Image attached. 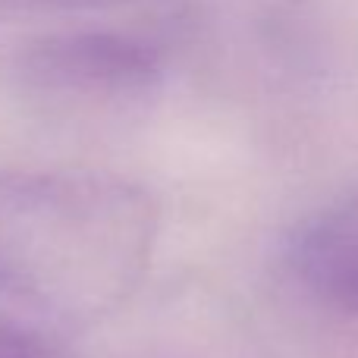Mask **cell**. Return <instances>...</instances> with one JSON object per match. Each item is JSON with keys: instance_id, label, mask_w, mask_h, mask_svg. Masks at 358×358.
Returning <instances> with one entry per match:
<instances>
[{"instance_id": "3", "label": "cell", "mask_w": 358, "mask_h": 358, "mask_svg": "<svg viewBox=\"0 0 358 358\" xmlns=\"http://www.w3.org/2000/svg\"><path fill=\"white\" fill-rule=\"evenodd\" d=\"M286 264L311 299L358 315V189L311 214L289 236Z\"/></svg>"}, {"instance_id": "4", "label": "cell", "mask_w": 358, "mask_h": 358, "mask_svg": "<svg viewBox=\"0 0 358 358\" xmlns=\"http://www.w3.org/2000/svg\"><path fill=\"white\" fill-rule=\"evenodd\" d=\"M25 3H92V0H25Z\"/></svg>"}, {"instance_id": "1", "label": "cell", "mask_w": 358, "mask_h": 358, "mask_svg": "<svg viewBox=\"0 0 358 358\" xmlns=\"http://www.w3.org/2000/svg\"><path fill=\"white\" fill-rule=\"evenodd\" d=\"M161 233L138 182L98 170L0 173V321L60 343L142 289Z\"/></svg>"}, {"instance_id": "2", "label": "cell", "mask_w": 358, "mask_h": 358, "mask_svg": "<svg viewBox=\"0 0 358 358\" xmlns=\"http://www.w3.org/2000/svg\"><path fill=\"white\" fill-rule=\"evenodd\" d=\"M19 73L35 92L50 98L120 104L145 98L161 85L164 50L129 31H57L22 50Z\"/></svg>"}]
</instances>
